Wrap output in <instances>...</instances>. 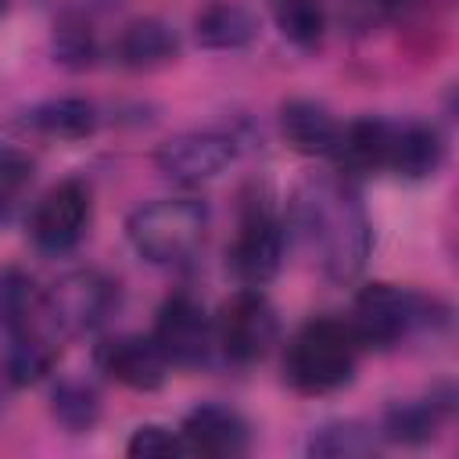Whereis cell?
I'll list each match as a JSON object with an SVG mask.
<instances>
[{
    "label": "cell",
    "mask_w": 459,
    "mask_h": 459,
    "mask_svg": "<svg viewBox=\"0 0 459 459\" xmlns=\"http://www.w3.org/2000/svg\"><path fill=\"white\" fill-rule=\"evenodd\" d=\"M294 230L319 255L323 273L333 283H348L362 273L373 244L369 219L359 197L333 179L305 183L294 197Z\"/></svg>",
    "instance_id": "6da1fadb"
},
{
    "label": "cell",
    "mask_w": 459,
    "mask_h": 459,
    "mask_svg": "<svg viewBox=\"0 0 459 459\" xmlns=\"http://www.w3.org/2000/svg\"><path fill=\"white\" fill-rule=\"evenodd\" d=\"M359 337L344 319H312L305 323L283 355V377L301 394H330L355 377Z\"/></svg>",
    "instance_id": "7a4b0ae2"
},
{
    "label": "cell",
    "mask_w": 459,
    "mask_h": 459,
    "mask_svg": "<svg viewBox=\"0 0 459 459\" xmlns=\"http://www.w3.org/2000/svg\"><path fill=\"white\" fill-rule=\"evenodd\" d=\"M204 230H208V208L197 197H161L140 204L126 222L133 251L151 265L186 262L201 247Z\"/></svg>",
    "instance_id": "3957f363"
},
{
    "label": "cell",
    "mask_w": 459,
    "mask_h": 459,
    "mask_svg": "<svg viewBox=\"0 0 459 459\" xmlns=\"http://www.w3.org/2000/svg\"><path fill=\"white\" fill-rule=\"evenodd\" d=\"M115 301H118L115 280H108L97 269H72L43 290L39 326L57 341H68L97 330L111 316Z\"/></svg>",
    "instance_id": "277c9868"
},
{
    "label": "cell",
    "mask_w": 459,
    "mask_h": 459,
    "mask_svg": "<svg viewBox=\"0 0 459 459\" xmlns=\"http://www.w3.org/2000/svg\"><path fill=\"white\" fill-rule=\"evenodd\" d=\"M434 319H441L434 298H423L398 283H366L355 298L348 326L355 330L362 348H391Z\"/></svg>",
    "instance_id": "5b68a950"
},
{
    "label": "cell",
    "mask_w": 459,
    "mask_h": 459,
    "mask_svg": "<svg viewBox=\"0 0 459 459\" xmlns=\"http://www.w3.org/2000/svg\"><path fill=\"white\" fill-rule=\"evenodd\" d=\"M276 333H280L276 308L258 287L237 290L215 319V341H219L222 355L240 366L262 359L276 344Z\"/></svg>",
    "instance_id": "8992f818"
},
{
    "label": "cell",
    "mask_w": 459,
    "mask_h": 459,
    "mask_svg": "<svg viewBox=\"0 0 459 459\" xmlns=\"http://www.w3.org/2000/svg\"><path fill=\"white\" fill-rule=\"evenodd\" d=\"M226 262L244 287H262L276 276V269L283 262V226L269 204L247 201L237 237L226 251Z\"/></svg>",
    "instance_id": "52a82bcc"
},
{
    "label": "cell",
    "mask_w": 459,
    "mask_h": 459,
    "mask_svg": "<svg viewBox=\"0 0 459 459\" xmlns=\"http://www.w3.org/2000/svg\"><path fill=\"white\" fill-rule=\"evenodd\" d=\"M151 341L161 348L169 366H201L212 355L215 323L208 319V312L201 308L197 298L179 290V294L161 301L154 330H151Z\"/></svg>",
    "instance_id": "ba28073f"
},
{
    "label": "cell",
    "mask_w": 459,
    "mask_h": 459,
    "mask_svg": "<svg viewBox=\"0 0 459 459\" xmlns=\"http://www.w3.org/2000/svg\"><path fill=\"white\" fill-rule=\"evenodd\" d=\"M90 226V190L75 179L47 190L29 212V237L43 255L72 251Z\"/></svg>",
    "instance_id": "9c48e42d"
},
{
    "label": "cell",
    "mask_w": 459,
    "mask_h": 459,
    "mask_svg": "<svg viewBox=\"0 0 459 459\" xmlns=\"http://www.w3.org/2000/svg\"><path fill=\"white\" fill-rule=\"evenodd\" d=\"M237 158V140L219 133V129H190V133H179V136H169L158 154H154V165L161 176L176 179V183H208L215 179L219 172H226Z\"/></svg>",
    "instance_id": "30bf717a"
},
{
    "label": "cell",
    "mask_w": 459,
    "mask_h": 459,
    "mask_svg": "<svg viewBox=\"0 0 459 459\" xmlns=\"http://www.w3.org/2000/svg\"><path fill=\"white\" fill-rule=\"evenodd\" d=\"M93 362L104 377L133 391H154L165 384V373H169V359L161 355V348L140 333H118L100 341L93 351Z\"/></svg>",
    "instance_id": "8fae6325"
},
{
    "label": "cell",
    "mask_w": 459,
    "mask_h": 459,
    "mask_svg": "<svg viewBox=\"0 0 459 459\" xmlns=\"http://www.w3.org/2000/svg\"><path fill=\"white\" fill-rule=\"evenodd\" d=\"M179 437L186 445V452L197 455H212V459H233L244 455L251 445L247 423L240 412L226 409V405H197L183 416Z\"/></svg>",
    "instance_id": "7c38bea8"
},
{
    "label": "cell",
    "mask_w": 459,
    "mask_h": 459,
    "mask_svg": "<svg viewBox=\"0 0 459 459\" xmlns=\"http://www.w3.org/2000/svg\"><path fill=\"white\" fill-rule=\"evenodd\" d=\"M445 161V140L427 122H387L384 136V165L405 179H427Z\"/></svg>",
    "instance_id": "4fadbf2b"
},
{
    "label": "cell",
    "mask_w": 459,
    "mask_h": 459,
    "mask_svg": "<svg viewBox=\"0 0 459 459\" xmlns=\"http://www.w3.org/2000/svg\"><path fill=\"white\" fill-rule=\"evenodd\" d=\"M341 133L344 126L333 118V111L319 100L308 97H294L287 104H280V136L308 158H333L341 147Z\"/></svg>",
    "instance_id": "5bb4252c"
},
{
    "label": "cell",
    "mask_w": 459,
    "mask_h": 459,
    "mask_svg": "<svg viewBox=\"0 0 459 459\" xmlns=\"http://www.w3.org/2000/svg\"><path fill=\"white\" fill-rule=\"evenodd\" d=\"M448 409H452V391H448V387L427 391V394H420V398L394 402V405L384 412V437L402 441V445L430 441V437L437 434V427L445 423Z\"/></svg>",
    "instance_id": "9a60e30c"
},
{
    "label": "cell",
    "mask_w": 459,
    "mask_h": 459,
    "mask_svg": "<svg viewBox=\"0 0 459 459\" xmlns=\"http://www.w3.org/2000/svg\"><path fill=\"white\" fill-rule=\"evenodd\" d=\"M258 14L240 4H212L194 18V39L208 50H240L258 39Z\"/></svg>",
    "instance_id": "2e32d148"
},
{
    "label": "cell",
    "mask_w": 459,
    "mask_h": 459,
    "mask_svg": "<svg viewBox=\"0 0 459 459\" xmlns=\"http://www.w3.org/2000/svg\"><path fill=\"white\" fill-rule=\"evenodd\" d=\"M115 54L126 68H161L176 57V32L161 18H136L118 32Z\"/></svg>",
    "instance_id": "e0dca14e"
},
{
    "label": "cell",
    "mask_w": 459,
    "mask_h": 459,
    "mask_svg": "<svg viewBox=\"0 0 459 459\" xmlns=\"http://www.w3.org/2000/svg\"><path fill=\"white\" fill-rule=\"evenodd\" d=\"M57 337H50L43 326H39V319L32 323V326H25V330H18V333H11V348H7V355H4V377L11 380V384H36L50 366H54V359H57Z\"/></svg>",
    "instance_id": "ac0fdd59"
},
{
    "label": "cell",
    "mask_w": 459,
    "mask_h": 459,
    "mask_svg": "<svg viewBox=\"0 0 459 459\" xmlns=\"http://www.w3.org/2000/svg\"><path fill=\"white\" fill-rule=\"evenodd\" d=\"M25 126L57 140H82L97 129V108L82 97H50L25 115Z\"/></svg>",
    "instance_id": "d6986e66"
},
{
    "label": "cell",
    "mask_w": 459,
    "mask_h": 459,
    "mask_svg": "<svg viewBox=\"0 0 459 459\" xmlns=\"http://www.w3.org/2000/svg\"><path fill=\"white\" fill-rule=\"evenodd\" d=\"M377 437L366 423L359 420H337V423H323L312 430L305 452L316 459H351V455H373Z\"/></svg>",
    "instance_id": "ffe728a7"
},
{
    "label": "cell",
    "mask_w": 459,
    "mask_h": 459,
    "mask_svg": "<svg viewBox=\"0 0 459 459\" xmlns=\"http://www.w3.org/2000/svg\"><path fill=\"white\" fill-rule=\"evenodd\" d=\"M273 18H276L280 36L294 43L298 50H316L323 43V32H326L323 0H276Z\"/></svg>",
    "instance_id": "44dd1931"
},
{
    "label": "cell",
    "mask_w": 459,
    "mask_h": 459,
    "mask_svg": "<svg viewBox=\"0 0 459 459\" xmlns=\"http://www.w3.org/2000/svg\"><path fill=\"white\" fill-rule=\"evenodd\" d=\"M39 301H43V290H36V283L25 273L18 269L0 273V326L7 333L32 326L39 319Z\"/></svg>",
    "instance_id": "7402d4cb"
},
{
    "label": "cell",
    "mask_w": 459,
    "mask_h": 459,
    "mask_svg": "<svg viewBox=\"0 0 459 459\" xmlns=\"http://www.w3.org/2000/svg\"><path fill=\"white\" fill-rule=\"evenodd\" d=\"M50 409H54V420L72 430V434H82L97 423L100 416V398L97 391L86 384V380H61L50 394Z\"/></svg>",
    "instance_id": "603a6c76"
},
{
    "label": "cell",
    "mask_w": 459,
    "mask_h": 459,
    "mask_svg": "<svg viewBox=\"0 0 459 459\" xmlns=\"http://www.w3.org/2000/svg\"><path fill=\"white\" fill-rule=\"evenodd\" d=\"M54 61L65 68H90L97 61V39L90 22L75 18H54V39H50Z\"/></svg>",
    "instance_id": "cb8c5ba5"
},
{
    "label": "cell",
    "mask_w": 459,
    "mask_h": 459,
    "mask_svg": "<svg viewBox=\"0 0 459 459\" xmlns=\"http://www.w3.org/2000/svg\"><path fill=\"white\" fill-rule=\"evenodd\" d=\"M32 158L18 147H0V226L18 212L25 190L32 186Z\"/></svg>",
    "instance_id": "d4e9b609"
},
{
    "label": "cell",
    "mask_w": 459,
    "mask_h": 459,
    "mask_svg": "<svg viewBox=\"0 0 459 459\" xmlns=\"http://www.w3.org/2000/svg\"><path fill=\"white\" fill-rule=\"evenodd\" d=\"M126 452H129L133 459H172V455H183L186 445H183V437L172 434L169 427H161V423H143V427L133 430Z\"/></svg>",
    "instance_id": "484cf974"
},
{
    "label": "cell",
    "mask_w": 459,
    "mask_h": 459,
    "mask_svg": "<svg viewBox=\"0 0 459 459\" xmlns=\"http://www.w3.org/2000/svg\"><path fill=\"white\" fill-rule=\"evenodd\" d=\"M416 0H341V14L355 32H369L384 25L387 18H398L412 7Z\"/></svg>",
    "instance_id": "4316f807"
},
{
    "label": "cell",
    "mask_w": 459,
    "mask_h": 459,
    "mask_svg": "<svg viewBox=\"0 0 459 459\" xmlns=\"http://www.w3.org/2000/svg\"><path fill=\"white\" fill-rule=\"evenodd\" d=\"M43 11H50L54 18H75V22H93L115 7H122V0H39Z\"/></svg>",
    "instance_id": "83f0119b"
},
{
    "label": "cell",
    "mask_w": 459,
    "mask_h": 459,
    "mask_svg": "<svg viewBox=\"0 0 459 459\" xmlns=\"http://www.w3.org/2000/svg\"><path fill=\"white\" fill-rule=\"evenodd\" d=\"M4 4H7V0H0V11H4Z\"/></svg>",
    "instance_id": "f1b7e54d"
}]
</instances>
